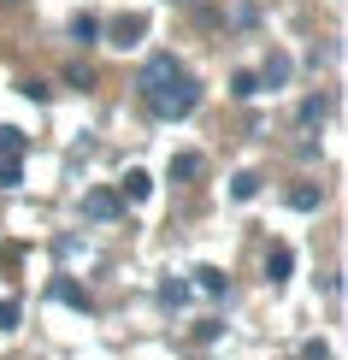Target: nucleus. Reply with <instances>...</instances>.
Returning a JSON list of instances; mask_svg holds the SVG:
<instances>
[{
    "instance_id": "f257e3e1",
    "label": "nucleus",
    "mask_w": 348,
    "mask_h": 360,
    "mask_svg": "<svg viewBox=\"0 0 348 360\" xmlns=\"http://www.w3.org/2000/svg\"><path fill=\"white\" fill-rule=\"evenodd\" d=\"M148 107H154V118H189L195 107H201V83H195L189 71H183V77L165 83L160 95H148Z\"/></svg>"
},
{
    "instance_id": "f03ea898",
    "label": "nucleus",
    "mask_w": 348,
    "mask_h": 360,
    "mask_svg": "<svg viewBox=\"0 0 348 360\" xmlns=\"http://www.w3.org/2000/svg\"><path fill=\"white\" fill-rule=\"evenodd\" d=\"M177 77H183L177 53H154L142 71H136V89H142V95H160V89H165V83H177Z\"/></svg>"
},
{
    "instance_id": "7ed1b4c3",
    "label": "nucleus",
    "mask_w": 348,
    "mask_h": 360,
    "mask_svg": "<svg viewBox=\"0 0 348 360\" xmlns=\"http://www.w3.org/2000/svg\"><path fill=\"white\" fill-rule=\"evenodd\" d=\"M107 36H112V48H136V41L148 36V18H142V12H124V18L107 24Z\"/></svg>"
},
{
    "instance_id": "20e7f679",
    "label": "nucleus",
    "mask_w": 348,
    "mask_h": 360,
    "mask_svg": "<svg viewBox=\"0 0 348 360\" xmlns=\"http://www.w3.org/2000/svg\"><path fill=\"white\" fill-rule=\"evenodd\" d=\"M83 213L95 219V224L118 219V195H112V189H89V195H83Z\"/></svg>"
},
{
    "instance_id": "39448f33",
    "label": "nucleus",
    "mask_w": 348,
    "mask_h": 360,
    "mask_svg": "<svg viewBox=\"0 0 348 360\" xmlns=\"http://www.w3.org/2000/svg\"><path fill=\"white\" fill-rule=\"evenodd\" d=\"M290 272H295V248H290V243H271V248H266V278L283 283Z\"/></svg>"
},
{
    "instance_id": "423d86ee",
    "label": "nucleus",
    "mask_w": 348,
    "mask_h": 360,
    "mask_svg": "<svg viewBox=\"0 0 348 360\" xmlns=\"http://www.w3.org/2000/svg\"><path fill=\"white\" fill-rule=\"evenodd\" d=\"M254 77H260V89H283V83H290V53H271Z\"/></svg>"
},
{
    "instance_id": "0eeeda50",
    "label": "nucleus",
    "mask_w": 348,
    "mask_h": 360,
    "mask_svg": "<svg viewBox=\"0 0 348 360\" xmlns=\"http://www.w3.org/2000/svg\"><path fill=\"white\" fill-rule=\"evenodd\" d=\"M201 172H207L201 154H172V184H195Z\"/></svg>"
},
{
    "instance_id": "6e6552de",
    "label": "nucleus",
    "mask_w": 348,
    "mask_h": 360,
    "mask_svg": "<svg viewBox=\"0 0 348 360\" xmlns=\"http://www.w3.org/2000/svg\"><path fill=\"white\" fill-rule=\"evenodd\" d=\"M118 195H124V201H148V195H154V177H148V172H124V184H118Z\"/></svg>"
},
{
    "instance_id": "1a4fd4ad",
    "label": "nucleus",
    "mask_w": 348,
    "mask_h": 360,
    "mask_svg": "<svg viewBox=\"0 0 348 360\" xmlns=\"http://www.w3.org/2000/svg\"><path fill=\"white\" fill-rule=\"evenodd\" d=\"M290 207H295V213H319V207H325V189L295 184V189H290Z\"/></svg>"
},
{
    "instance_id": "9d476101",
    "label": "nucleus",
    "mask_w": 348,
    "mask_h": 360,
    "mask_svg": "<svg viewBox=\"0 0 348 360\" xmlns=\"http://www.w3.org/2000/svg\"><path fill=\"white\" fill-rule=\"evenodd\" d=\"M231 195H236V201H254V195H260V172H236L231 177Z\"/></svg>"
},
{
    "instance_id": "9b49d317",
    "label": "nucleus",
    "mask_w": 348,
    "mask_h": 360,
    "mask_svg": "<svg viewBox=\"0 0 348 360\" xmlns=\"http://www.w3.org/2000/svg\"><path fill=\"white\" fill-rule=\"evenodd\" d=\"M195 283H201L207 295H224V283H231V278H224L219 266H195Z\"/></svg>"
},
{
    "instance_id": "f8f14e48",
    "label": "nucleus",
    "mask_w": 348,
    "mask_h": 360,
    "mask_svg": "<svg viewBox=\"0 0 348 360\" xmlns=\"http://www.w3.org/2000/svg\"><path fill=\"white\" fill-rule=\"evenodd\" d=\"M18 154H24V130L0 124V160H18Z\"/></svg>"
},
{
    "instance_id": "ddd939ff",
    "label": "nucleus",
    "mask_w": 348,
    "mask_h": 360,
    "mask_svg": "<svg viewBox=\"0 0 348 360\" xmlns=\"http://www.w3.org/2000/svg\"><path fill=\"white\" fill-rule=\"evenodd\" d=\"M325 112H330V95H307L301 101V124H319Z\"/></svg>"
},
{
    "instance_id": "4468645a",
    "label": "nucleus",
    "mask_w": 348,
    "mask_h": 360,
    "mask_svg": "<svg viewBox=\"0 0 348 360\" xmlns=\"http://www.w3.org/2000/svg\"><path fill=\"white\" fill-rule=\"evenodd\" d=\"M231 95H236V101H254V95H260V77H254V71H236V77H231Z\"/></svg>"
},
{
    "instance_id": "2eb2a0df",
    "label": "nucleus",
    "mask_w": 348,
    "mask_h": 360,
    "mask_svg": "<svg viewBox=\"0 0 348 360\" xmlns=\"http://www.w3.org/2000/svg\"><path fill=\"white\" fill-rule=\"evenodd\" d=\"M160 302H165V307H183V302H189V283H183V278L160 283Z\"/></svg>"
},
{
    "instance_id": "dca6fc26",
    "label": "nucleus",
    "mask_w": 348,
    "mask_h": 360,
    "mask_svg": "<svg viewBox=\"0 0 348 360\" xmlns=\"http://www.w3.org/2000/svg\"><path fill=\"white\" fill-rule=\"evenodd\" d=\"M71 36H77V41H95V36H101V18H89V12H77V18H71Z\"/></svg>"
},
{
    "instance_id": "f3484780",
    "label": "nucleus",
    "mask_w": 348,
    "mask_h": 360,
    "mask_svg": "<svg viewBox=\"0 0 348 360\" xmlns=\"http://www.w3.org/2000/svg\"><path fill=\"white\" fill-rule=\"evenodd\" d=\"M53 295H59L65 307H83V313H89V295L77 290V283H53Z\"/></svg>"
},
{
    "instance_id": "a211bd4d",
    "label": "nucleus",
    "mask_w": 348,
    "mask_h": 360,
    "mask_svg": "<svg viewBox=\"0 0 348 360\" xmlns=\"http://www.w3.org/2000/svg\"><path fill=\"white\" fill-rule=\"evenodd\" d=\"M24 184V166L18 160H0V189H18Z\"/></svg>"
},
{
    "instance_id": "6ab92c4d",
    "label": "nucleus",
    "mask_w": 348,
    "mask_h": 360,
    "mask_svg": "<svg viewBox=\"0 0 348 360\" xmlns=\"http://www.w3.org/2000/svg\"><path fill=\"white\" fill-rule=\"evenodd\" d=\"M12 325H18V302H6V295H0V331H12Z\"/></svg>"
},
{
    "instance_id": "aec40b11",
    "label": "nucleus",
    "mask_w": 348,
    "mask_h": 360,
    "mask_svg": "<svg viewBox=\"0 0 348 360\" xmlns=\"http://www.w3.org/2000/svg\"><path fill=\"white\" fill-rule=\"evenodd\" d=\"M301 360H330V349H325V342H319V337H313V342H307V349H301Z\"/></svg>"
}]
</instances>
